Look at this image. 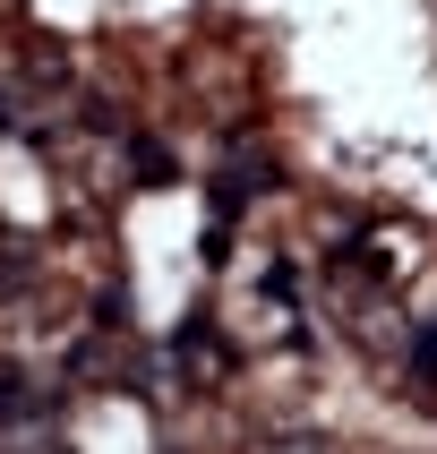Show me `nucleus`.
Segmentation results:
<instances>
[]
</instances>
